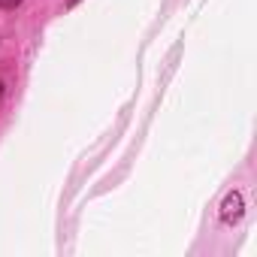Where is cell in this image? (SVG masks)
Returning <instances> with one entry per match:
<instances>
[{"mask_svg":"<svg viewBox=\"0 0 257 257\" xmlns=\"http://www.w3.org/2000/svg\"><path fill=\"white\" fill-rule=\"evenodd\" d=\"M239 206H242V200L233 194V197L227 200V206H224V221H233V218H239V215H242V209H239Z\"/></svg>","mask_w":257,"mask_h":257,"instance_id":"obj_1","label":"cell"},{"mask_svg":"<svg viewBox=\"0 0 257 257\" xmlns=\"http://www.w3.org/2000/svg\"><path fill=\"white\" fill-rule=\"evenodd\" d=\"M22 4V0H0V7H4V10H13V7H19Z\"/></svg>","mask_w":257,"mask_h":257,"instance_id":"obj_2","label":"cell"},{"mask_svg":"<svg viewBox=\"0 0 257 257\" xmlns=\"http://www.w3.org/2000/svg\"><path fill=\"white\" fill-rule=\"evenodd\" d=\"M0 94H4V85H0Z\"/></svg>","mask_w":257,"mask_h":257,"instance_id":"obj_3","label":"cell"}]
</instances>
